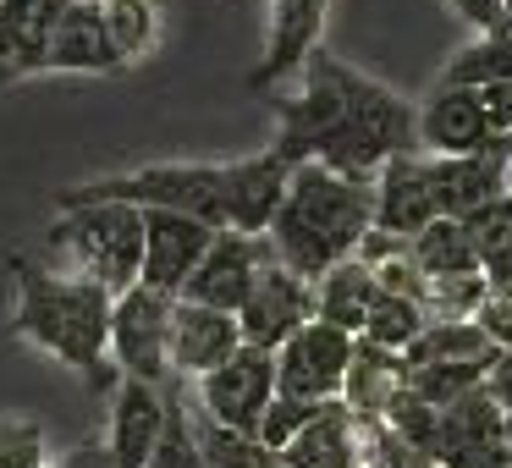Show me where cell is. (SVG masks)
<instances>
[{"mask_svg": "<svg viewBox=\"0 0 512 468\" xmlns=\"http://www.w3.org/2000/svg\"><path fill=\"white\" fill-rule=\"evenodd\" d=\"M276 155L287 166L320 160L342 177H380V166L397 155H419V111L386 89V83L353 72L331 50H314L303 61V94L281 100Z\"/></svg>", "mask_w": 512, "mask_h": 468, "instance_id": "6da1fadb", "label": "cell"}, {"mask_svg": "<svg viewBox=\"0 0 512 468\" xmlns=\"http://www.w3.org/2000/svg\"><path fill=\"white\" fill-rule=\"evenodd\" d=\"M6 270L17 281L12 336L34 342L56 364L78 369L94 391H111L122 369H111V309L116 292L89 276H61V270L34 265L28 254H6Z\"/></svg>", "mask_w": 512, "mask_h": 468, "instance_id": "7a4b0ae2", "label": "cell"}, {"mask_svg": "<svg viewBox=\"0 0 512 468\" xmlns=\"http://www.w3.org/2000/svg\"><path fill=\"white\" fill-rule=\"evenodd\" d=\"M369 232H375V177H342L320 160H303L292 166L287 204L265 237L281 265L320 281L331 265L353 259Z\"/></svg>", "mask_w": 512, "mask_h": 468, "instance_id": "3957f363", "label": "cell"}, {"mask_svg": "<svg viewBox=\"0 0 512 468\" xmlns=\"http://www.w3.org/2000/svg\"><path fill=\"white\" fill-rule=\"evenodd\" d=\"M100 199H122V204H138V210H177L226 232V166H204V160H160V166H138V171H122V177L78 182V188L56 193V210L100 204Z\"/></svg>", "mask_w": 512, "mask_h": 468, "instance_id": "277c9868", "label": "cell"}, {"mask_svg": "<svg viewBox=\"0 0 512 468\" xmlns=\"http://www.w3.org/2000/svg\"><path fill=\"white\" fill-rule=\"evenodd\" d=\"M50 248L72 259V276L105 281L122 298L144 276V210L122 199L100 204H67L50 226Z\"/></svg>", "mask_w": 512, "mask_h": 468, "instance_id": "5b68a950", "label": "cell"}, {"mask_svg": "<svg viewBox=\"0 0 512 468\" xmlns=\"http://www.w3.org/2000/svg\"><path fill=\"white\" fill-rule=\"evenodd\" d=\"M171 309L177 298L155 287H127L111 309V358L122 375H138V380H155L166 386L171 380Z\"/></svg>", "mask_w": 512, "mask_h": 468, "instance_id": "8992f818", "label": "cell"}, {"mask_svg": "<svg viewBox=\"0 0 512 468\" xmlns=\"http://www.w3.org/2000/svg\"><path fill=\"white\" fill-rule=\"evenodd\" d=\"M193 391H199V408L210 413V419H221V424H232V430L254 435L259 419H265V408L276 402V391H281L276 353H270V347L243 342L221 369H210L204 380H193Z\"/></svg>", "mask_w": 512, "mask_h": 468, "instance_id": "52a82bcc", "label": "cell"}, {"mask_svg": "<svg viewBox=\"0 0 512 468\" xmlns=\"http://www.w3.org/2000/svg\"><path fill=\"white\" fill-rule=\"evenodd\" d=\"M353 347L358 336L342 331V325H325V320H309L298 336L276 347V380L287 397H303V402H336L347 386V364H353Z\"/></svg>", "mask_w": 512, "mask_h": 468, "instance_id": "ba28073f", "label": "cell"}, {"mask_svg": "<svg viewBox=\"0 0 512 468\" xmlns=\"http://www.w3.org/2000/svg\"><path fill=\"white\" fill-rule=\"evenodd\" d=\"M309 320H314V281L270 254L265 270H259V281H254V292H248V303L237 309L243 342L276 353V347L287 342V336H298Z\"/></svg>", "mask_w": 512, "mask_h": 468, "instance_id": "9c48e42d", "label": "cell"}, {"mask_svg": "<svg viewBox=\"0 0 512 468\" xmlns=\"http://www.w3.org/2000/svg\"><path fill=\"white\" fill-rule=\"evenodd\" d=\"M270 254H276L270 237H248V232H232V226H226V232H215V243H210V254L199 259V270L188 276L182 298L237 314L248 303V292H254V281H259V270H265Z\"/></svg>", "mask_w": 512, "mask_h": 468, "instance_id": "30bf717a", "label": "cell"}, {"mask_svg": "<svg viewBox=\"0 0 512 468\" xmlns=\"http://www.w3.org/2000/svg\"><path fill=\"white\" fill-rule=\"evenodd\" d=\"M210 243H215V226L177 210H144V276L138 281L166 292V298H182V287L199 270V259L210 254Z\"/></svg>", "mask_w": 512, "mask_h": 468, "instance_id": "8fae6325", "label": "cell"}, {"mask_svg": "<svg viewBox=\"0 0 512 468\" xmlns=\"http://www.w3.org/2000/svg\"><path fill=\"white\" fill-rule=\"evenodd\" d=\"M171 419V391L155 386V380L122 375L111 391V430H105V446H111L116 468H144L155 457L160 435H166Z\"/></svg>", "mask_w": 512, "mask_h": 468, "instance_id": "7c38bea8", "label": "cell"}, {"mask_svg": "<svg viewBox=\"0 0 512 468\" xmlns=\"http://www.w3.org/2000/svg\"><path fill=\"white\" fill-rule=\"evenodd\" d=\"M237 347H243L237 314L210 309V303H193V298H177V309H171V375L204 380L210 369H221Z\"/></svg>", "mask_w": 512, "mask_h": 468, "instance_id": "4fadbf2b", "label": "cell"}, {"mask_svg": "<svg viewBox=\"0 0 512 468\" xmlns=\"http://www.w3.org/2000/svg\"><path fill=\"white\" fill-rule=\"evenodd\" d=\"M287 182H292V166L276 149L248 155V160H226V226L265 237L276 226L281 204H287Z\"/></svg>", "mask_w": 512, "mask_h": 468, "instance_id": "5bb4252c", "label": "cell"}, {"mask_svg": "<svg viewBox=\"0 0 512 468\" xmlns=\"http://www.w3.org/2000/svg\"><path fill=\"white\" fill-rule=\"evenodd\" d=\"M430 160V188L435 210L463 221L474 204L507 193V166H512V138H496L485 155H424Z\"/></svg>", "mask_w": 512, "mask_h": 468, "instance_id": "9a60e30c", "label": "cell"}, {"mask_svg": "<svg viewBox=\"0 0 512 468\" xmlns=\"http://www.w3.org/2000/svg\"><path fill=\"white\" fill-rule=\"evenodd\" d=\"M419 144L424 155H485L496 144V127L485 116V100L479 89H441L419 105Z\"/></svg>", "mask_w": 512, "mask_h": 468, "instance_id": "2e32d148", "label": "cell"}, {"mask_svg": "<svg viewBox=\"0 0 512 468\" xmlns=\"http://www.w3.org/2000/svg\"><path fill=\"white\" fill-rule=\"evenodd\" d=\"M435 188H430V160L424 155H397L375 177V226L391 237H419L435 221Z\"/></svg>", "mask_w": 512, "mask_h": 468, "instance_id": "e0dca14e", "label": "cell"}, {"mask_svg": "<svg viewBox=\"0 0 512 468\" xmlns=\"http://www.w3.org/2000/svg\"><path fill=\"white\" fill-rule=\"evenodd\" d=\"M67 6L72 0H0V72L12 83L28 72H45L50 39H56Z\"/></svg>", "mask_w": 512, "mask_h": 468, "instance_id": "ac0fdd59", "label": "cell"}, {"mask_svg": "<svg viewBox=\"0 0 512 468\" xmlns=\"http://www.w3.org/2000/svg\"><path fill=\"white\" fill-rule=\"evenodd\" d=\"M122 67L127 61L116 56V45H111L105 6L100 0H72L61 28H56V39H50L45 72H89V78H100V72H122Z\"/></svg>", "mask_w": 512, "mask_h": 468, "instance_id": "d6986e66", "label": "cell"}, {"mask_svg": "<svg viewBox=\"0 0 512 468\" xmlns=\"http://www.w3.org/2000/svg\"><path fill=\"white\" fill-rule=\"evenodd\" d=\"M320 17H325V0H270V45H265V61L254 67V78H248V89H270L276 78L298 72L314 56Z\"/></svg>", "mask_w": 512, "mask_h": 468, "instance_id": "ffe728a7", "label": "cell"}, {"mask_svg": "<svg viewBox=\"0 0 512 468\" xmlns=\"http://www.w3.org/2000/svg\"><path fill=\"white\" fill-rule=\"evenodd\" d=\"M364 452H358V413L347 408L342 397L320 402L303 435L281 452V468H358Z\"/></svg>", "mask_w": 512, "mask_h": 468, "instance_id": "44dd1931", "label": "cell"}, {"mask_svg": "<svg viewBox=\"0 0 512 468\" xmlns=\"http://www.w3.org/2000/svg\"><path fill=\"white\" fill-rule=\"evenodd\" d=\"M408 391V358L391 353V347H375L358 336L353 364H347V386L342 402L358 413V419H386V408Z\"/></svg>", "mask_w": 512, "mask_h": 468, "instance_id": "7402d4cb", "label": "cell"}, {"mask_svg": "<svg viewBox=\"0 0 512 468\" xmlns=\"http://www.w3.org/2000/svg\"><path fill=\"white\" fill-rule=\"evenodd\" d=\"M375 292H380L375 270H369L358 254H353V259H342V265H331L320 281H314V320L342 325V331L364 336L369 309H375Z\"/></svg>", "mask_w": 512, "mask_h": 468, "instance_id": "603a6c76", "label": "cell"}, {"mask_svg": "<svg viewBox=\"0 0 512 468\" xmlns=\"http://www.w3.org/2000/svg\"><path fill=\"white\" fill-rule=\"evenodd\" d=\"M408 369H424V364H496L501 347L490 342V331L479 320H430L419 336L408 342Z\"/></svg>", "mask_w": 512, "mask_h": 468, "instance_id": "cb8c5ba5", "label": "cell"}, {"mask_svg": "<svg viewBox=\"0 0 512 468\" xmlns=\"http://www.w3.org/2000/svg\"><path fill=\"white\" fill-rule=\"evenodd\" d=\"M490 446H507V408L479 386L441 413V463L463 452H490Z\"/></svg>", "mask_w": 512, "mask_h": 468, "instance_id": "d4e9b609", "label": "cell"}, {"mask_svg": "<svg viewBox=\"0 0 512 468\" xmlns=\"http://www.w3.org/2000/svg\"><path fill=\"white\" fill-rule=\"evenodd\" d=\"M408 248H413V265H419L424 276H468V270L485 265V254H479V243L468 237V226L452 221V215H435Z\"/></svg>", "mask_w": 512, "mask_h": 468, "instance_id": "484cf974", "label": "cell"}, {"mask_svg": "<svg viewBox=\"0 0 512 468\" xmlns=\"http://www.w3.org/2000/svg\"><path fill=\"white\" fill-rule=\"evenodd\" d=\"M105 6V28L122 61H144L160 45V6L155 0H100Z\"/></svg>", "mask_w": 512, "mask_h": 468, "instance_id": "4316f807", "label": "cell"}, {"mask_svg": "<svg viewBox=\"0 0 512 468\" xmlns=\"http://www.w3.org/2000/svg\"><path fill=\"white\" fill-rule=\"evenodd\" d=\"M430 325L419 298H402V292H375V309H369V325H364V342L375 347H391V353H408V342Z\"/></svg>", "mask_w": 512, "mask_h": 468, "instance_id": "83f0119b", "label": "cell"}, {"mask_svg": "<svg viewBox=\"0 0 512 468\" xmlns=\"http://www.w3.org/2000/svg\"><path fill=\"white\" fill-rule=\"evenodd\" d=\"M485 375H490L485 364H424V369H408V386L419 391L430 408L446 413L452 402H463L468 391L485 386Z\"/></svg>", "mask_w": 512, "mask_h": 468, "instance_id": "f1b7e54d", "label": "cell"}, {"mask_svg": "<svg viewBox=\"0 0 512 468\" xmlns=\"http://www.w3.org/2000/svg\"><path fill=\"white\" fill-rule=\"evenodd\" d=\"M380 424H386V430H397L408 446H419L424 457H435V463H441V408H430V402H424L413 386L391 402Z\"/></svg>", "mask_w": 512, "mask_h": 468, "instance_id": "f546056e", "label": "cell"}, {"mask_svg": "<svg viewBox=\"0 0 512 468\" xmlns=\"http://www.w3.org/2000/svg\"><path fill=\"white\" fill-rule=\"evenodd\" d=\"M485 298H490L485 270H468V276H430V287H424V314H430V320H474Z\"/></svg>", "mask_w": 512, "mask_h": 468, "instance_id": "4dcf8cb0", "label": "cell"}, {"mask_svg": "<svg viewBox=\"0 0 512 468\" xmlns=\"http://www.w3.org/2000/svg\"><path fill=\"white\" fill-rule=\"evenodd\" d=\"M144 468H210L199 452V435H193V413L182 408V397H171V419H166V435H160L155 457Z\"/></svg>", "mask_w": 512, "mask_h": 468, "instance_id": "1f68e13d", "label": "cell"}, {"mask_svg": "<svg viewBox=\"0 0 512 468\" xmlns=\"http://www.w3.org/2000/svg\"><path fill=\"white\" fill-rule=\"evenodd\" d=\"M320 413V402H303V397H287V391H276V402L265 408V419H259V441L270 446V452H287L292 441L303 435V424Z\"/></svg>", "mask_w": 512, "mask_h": 468, "instance_id": "d6a6232c", "label": "cell"}, {"mask_svg": "<svg viewBox=\"0 0 512 468\" xmlns=\"http://www.w3.org/2000/svg\"><path fill=\"white\" fill-rule=\"evenodd\" d=\"M0 468H50L45 457V424L39 419H0Z\"/></svg>", "mask_w": 512, "mask_h": 468, "instance_id": "836d02e7", "label": "cell"}, {"mask_svg": "<svg viewBox=\"0 0 512 468\" xmlns=\"http://www.w3.org/2000/svg\"><path fill=\"white\" fill-rule=\"evenodd\" d=\"M468 237L479 243V254H496V248L512 243V193H496V199L474 204V210L463 215Z\"/></svg>", "mask_w": 512, "mask_h": 468, "instance_id": "e575fe53", "label": "cell"}, {"mask_svg": "<svg viewBox=\"0 0 512 468\" xmlns=\"http://www.w3.org/2000/svg\"><path fill=\"white\" fill-rule=\"evenodd\" d=\"M479 325H485L490 331V342L501 347V353H507L512 347V292H490L485 303H479V314H474Z\"/></svg>", "mask_w": 512, "mask_h": 468, "instance_id": "d590c367", "label": "cell"}, {"mask_svg": "<svg viewBox=\"0 0 512 468\" xmlns=\"http://www.w3.org/2000/svg\"><path fill=\"white\" fill-rule=\"evenodd\" d=\"M479 100H485V116H490V127H496V138H512V78L507 83H485Z\"/></svg>", "mask_w": 512, "mask_h": 468, "instance_id": "8d00e7d4", "label": "cell"}, {"mask_svg": "<svg viewBox=\"0 0 512 468\" xmlns=\"http://www.w3.org/2000/svg\"><path fill=\"white\" fill-rule=\"evenodd\" d=\"M501 6H507V0H452V12L463 17V23H474L479 34H496L501 28Z\"/></svg>", "mask_w": 512, "mask_h": 468, "instance_id": "74e56055", "label": "cell"}, {"mask_svg": "<svg viewBox=\"0 0 512 468\" xmlns=\"http://www.w3.org/2000/svg\"><path fill=\"white\" fill-rule=\"evenodd\" d=\"M50 468H116V457L105 441H83V446H72L67 457H56Z\"/></svg>", "mask_w": 512, "mask_h": 468, "instance_id": "f35d334b", "label": "cell"}, {"mask_svg": "<svg viewBox=\"0 0 512 468\" xmlns=\"http://www.w3.org/2000/svg\"><path fill=\"white\" fill-rule=\"evenodd\" d=\"M485 391H490V397H496L501 408L512 413V347L496 358V364H490V375H485Z\"/></svg>", "mask_w": 512, "mask_h": 468, "instance_id": "ab89813d", "label": "cell"}, {"mask_svg": "<svg viewBox=\"0 0 512 468\" xmlns=\"http://www.w3.org/2000/svg\"><path fill=\"white\" fill-rule=\"evenodd\" d=\"M485 287L490 292H512V243L507 248H496V254H485Z\"/></svg>", "mask_w": 512, "mask_h": 468, "instance_id": "60d3db41", "label": "cell"}, {"mask_svg": "<svg viewBox=\"0 0 512 468\" xmlns=\"http://www.w3.org/2000/svg\"><path fill=\"white\" fill-rule=\"evenodd\" d=\"M496 34H512V0L501 6V28H496Z\"/></svg>", "mask_w": 512, "mask_h": 468, "instance_id": "b9f144b4", "label": "cell"}, {"mask_svg": "<svg viewBox=\"0 0 512 468\" xmlns=\"http://www.w3.org/2000/svg\"><path fill=\"white\" fill-rule=\"evenodd\" d=\"M507 452H512V413H507Z\"/></svg>", "mask_w": 512, "mask_h": 468, "instance_id": "7bdbcfd3", "label": "cell"}, {"mask_svg": "<svg viewBox=\"0 0 512 468\" xmlns=\"http://www.w3.org/2000/svg\"><path fill=\"white\" fill-rule=\"evenodd\" d=\"M507 193H512V166H507Z\"/></svg>", "mask_w": 512, "mask_h": 468, "instance_id": "ee69618b", "label": "cell"}, {"mask_svg": "<svg viewBox=\"0 0 512 468\" xmlns=\"http://www.w3.org/2000/svg\"><path fill=\"white\" fill-rule=\"evenodd\" d=\"M6 83H12V78H6V72H0V89H6Z\"/></svg>", "mask_w": 512, "mask_h": 468, "instance_id": "f6af8a7d", "label": "cell"}, {"mask_svg": "<svg viewBox=\"0 0 512 468\" xmlns=\"http://www.w3.org/2000/svg\"><path fill=\"white\" fill-rule=\"evenodd\" d=\"M507 39H512V34H507Z\"/></svg>", "mask_w": 512, "mask_h": 468, "instance_id": "bcb514c9", "label": "cell"}, {"mask_svg": "<svg viewBox=\"0 0 512 468\" xmlns=\"http://www.w3.org/2000/svg\"><path fill=\"white\" fill-rule=\"evenodd\" d=\"M276 468H281V463H276Z\"/></svg>", "mask_w": 512, "mask_h": 468, "instance_id": "7dc6e473", "label": "cell"}]
</instances>
